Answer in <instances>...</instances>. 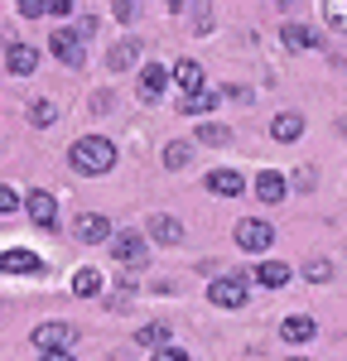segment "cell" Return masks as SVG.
<instances>
[{
    "label": "cell",
    "instance_id": "cell-1",
    "mask_svg": "<svg viewBox=\"0 0 347 361\" xmlns=\"http://www.w3.org/2000/svg\"><path fill=\"white\" fill-rule=\"evenodd\" d=\"M68 159H73V169L78 173H111V164H116V145L106 135H83L73 149H68Z\"/></svg>",
    "mask_w": 347,
    "mask_h": 361
},
{
    "label": "cell",
    "instance_id": "cell-2",
    "mask_svg": "<svg viewBox=\"0 0 347 361\" xmlns=\"http://www.w3.org/2000/svg\"><path fill=\"white\" fill-rule=\"evenodd\" d=\"M111 260H116V265H126V270H140L145 260H150L145 236H140V231H116V236H111Z\"/></svg>",
    "mask_w": 347,
    "mask_h": 361
},
{
    "label": "cell",
    "instance_id": "cell-3",
    "mask_svg": "<svg viewBox=\"0 0 347 361\" xmlns=\"http://www.w3.org/2000/svg\"><path fill=\"white\" fill-rule=\"evenodd\" d=\"M207 299L217 308H241L246 304V275H222L207 284Z\"/></svg>",
    "mask_w": 347,
    "mask_h": 361
},
{
    "label": "cell",
    "instance_id": "cell-4",
    "mask_svg": "<svg viewBox=\"0 0 347 361\" xmlns=\"http://www.w3.org/2000/svg\"><path fill=\"white\" fill-rule=\"evenodd\" d=\"M25 212H29L34 226H58V202H54V193H44V188H34V193L25 197Z\"/></svg>",
    "mask_w": 347,
    "mask_h": 361
},
{
    "label": "cell",
    "instance_id": "cell-5",
    "mask_svg": "<svg viewBox=\"0 0 347 361\" xmlns=\"http://www.w3.org/2000/svg\"><path fill=\"white\" fill-rule=\"evenodd\" d=\"M270 241H275L270 222H260V217H251V222H236V246H241V250H265Z\"/></svg>",
    "mask_w": 347,
    "mask_h": 361
},
{
    "label": "cell",
    "instance_id": "cell-6",
    "mask_svg": "<svg viewBox=\"0 0 347 361\" xmlns=\"http://www.w3.org/2000/svg\"><path fill=\"white\" fill-rule=\"evenodd\" d=\"M73 337H78V328H68V323H39V328H34V342H39L44 352H63Z\"/></svg>",
    "mask_w": 347,
    "mask_h": 361
},
{
    "label": "cell",
    "instance_id": "cell-7",
    "mask_svg": "<svg viewBox=\"0 0 347 361\" xmlns=\"http://www.w3.org/2000/svg\"><path fill=\"white\" fill-rule=\"evenodd\" d=\"M54 58H63L68 68L83 63V34L78 29H54Z\"/></svg>",
    "mask_w": 347,
    "mask_h": 361
},
{
    "label": "cell",
    "instance_id": "cell-8",
    "mask_svg": "<svg viewBox=\"0 0 347 361\" xmlns=\"http://www.w3.org/2000/svg\"><path fill=\"white\" fill-rule=\"evenodd\" d=\"M39 255L34 250H0V275H39Z\"/></svg>",
    "mask_w": 347,
    "mask_h": 361
},
{
    "label": "cell",
    "instance_id": "cell-9",
    "mask_svg": "<svg viewBox=\"0 0 347 361\" xmlns=\"http://www.w3.org/2000/svg\"><path fill=\"white\" fill-rule=\"evenodd\" d=\"M164 82H169L164 63H145V73H140V97L145 102H159V97H164Z\"/></svg>",
    "mask_w": 347,
    "mask_h": 361
},
{
    "label": "cell",
    "instance_id": "cell-10",
    "mask_svg": "<svg viewBox=\"0 0 347 361\" xmlns=\"http://www.w3.org/2000/svg\"><path fill=\"white\" fill-rule=\"evenodd\" d=\"M106 236H111V222H106L102 212H87V217H78V241L97 246V241H106Z\"/></svg>",
    "mask_w": 347,
    "mask_h": 361
},
{
    "label": "cell",
    "instance_id": "cell-11",
    "mask_svg": "<svg viewBox=\"0 0 347 361\" xmlns=\"http://www.w3.org/2000/svg\"><path fill=\"white\" fill-rule=\"evenodd\" d=\"M150 236H154L159 246H178V241H183V226H178V217L154 212V217H150Z\"/></svg>",
    "mask_w": 347,
    "mask_h": 361
},
{
    "label": "cell",
    "instance_id": "cell-12",
    "mask_svg": "<svg viewBox=\"0 0 347 361\" xmlns=\"http://www.w3.org/2000/svg\"><path fill=\"white\" fill-rule=\"evenodd\" d=\"M280 39H285V49H318L323 39H318V29L299 25V20H289L285 29H280Z\"/></svg>",
    "mask_w": 347,
    "mask_h": 361
},
{
    "label": "cell",
    "instance_id": "cell-13",
    "mask_svg": "<svg viewBox=\"0 0 347 361\" xmlns=\"http://www.w3.org/2000/svg\"><path fill=\"white\" fill-rule=\"evenodd\" d=\"M270 135L280 140V145L299 140V135H304V116H299V111H280L275 121H270Z\"/></svg>",
    "mask_w": 347,
    "mask_h": 361
},
{
    "label": "cell",
    "instance_id": "cell-14",
    "mask_svg": "<svg viewBox=\"0 0 347 361\" xmlns=\"http://www.w3.org/2000/svg\"><path fill=\"white\" fill-rule=\"evenodd\" d=\"M5 63H10V73H20V78H25V73L39 68V54H34L29 44H10V49H5Z\"/></svg>",
    "mask_w": 347,
    "mask_h": 361
},
{
    "label": "cell",
    "instance_id": "cell-15",
    "mask_svg": "<svg viewBox=\"0 0 347 361\" xmlns=\"http://www.w3.org/2000/svg\"><path fill=\"white\" fill-rule=\"evenodd\" d=\"M314 333H318V323L309 318V313H294V318H285V328H280L285 342H309Z\"/></svg>",
    "mask_w": 347,
    "mask_h": 361
},
{
    "label": "cell",
    "instance_id": "cell-16",
    "mask_svg": "<svg viewBox=\"0 0 347 361\" xmlns=\"http://www.w3.org/2000/svg\"><path fill=\"white\" fill-rule=\"evenodd\" d=\"M207 188L222 193V197H236L246 183H241V173H231V169H212V173H207Z\"/></svg>",
    "mask_w": 347,
    "mask_h": 361
},
{
    "label": "cell",
    "instance_id": "cell-17",
    "mask_svg": "<svg viewBox=\"0 0 347 361\" xmlns=\"http://www.w3.org/2000/svg\"><path fill=\"white\" fill-rule=\"evenodd\" d=\"M222 97L217 92H183V102H178V111L183 116H202V111H212Z\"/></svg>",
    "mask_w": 347,
    "mask_h": 361
},
{
    "label": "cell",
    "instance_id": "cell-18",
    "mask_svg": "<svg viewBox=\"0 0 347 361\" xmlns=\"http://www.w3.org/2000/svg\"><path fill=\"white\" fill-rule=\"evenodd\" d=\"M256 197L260 202H280V197H285V178H280L275 169H265V173L256 178Z\"/></svg>",
    "mask_w": 347,
    "mask_h": 361
},
{
    "label": "cell",
    "instance_id": "cell-19",
    "mask_svg": "<svg viewBox=\"0 0 347 361\" xmlns=\"http://www.w3.org/2000/svg\"><path fill=\"white\" fill-rule=\"evenodd\" d=\"M73 294H78V299H97V294H102V275H97L92 265H83V270L73 275Z\"/></svg>",
    "mask_w": 347,
    "mask_h": 361
},
{
    "label": "cell",
    "instance_id": "cell-20",
    "mask_svg": "<svg viewBox=\"0 0 347 361\" xmlns=\"http://www.w3.org/2000/svg\"><path fill=\"white\" fill-rule=\"evenodd\" d=\"M256 279H260V284H270V289H285V284H289V265H285V260H265V265L256 270Z\"/></svg>",
    "mask_w": 347,
    "mask_h": 361
},
{
    "label": "cell",
    "instance_id": "cell-21",
    "mask_svg": "<svg viewBox=\"0 0 347 361\" xmlns=\"http://www.w3.org/2000/svg\"><path fill=\"white\" fill-rule=\"evenodd\" d=\"M174 78H178V87H183V92H202V68L193 63V58H183V63L174 68Z\"/></svg>",
    "mask_w": 347,
    "mask_h": 361
},
{
    "label": "cell",
    "instance_id": "cell-22",
    "mask_svg": "<svg viewBox=\"0 0 347 361\" xmlns=\"http://www.w3.org/2000/svg\"><path fill=\"white\" fill-rule=\"evenodd\" d=\"M145 342V347H154V352H164L169 347V323H145L140 333H135Z\"/></svg>",
    "mask_w": 347,
    "mask_h": 361
},
{
    "label": "cell",
    "instance_id": "cell-23",
    "mask_svg": "<svg viewBox=\"0 0 347 361\" xmlns=\"http://www.w3.org/2000/svg\"><path fill=\"white\" fill-rule=\"evenodd\" d=\"M54 102L49 97H29V126H54Z\"/></svg>",
    "mask_w": 347,
    "mask_h": 361
},
{
    "label": "cell",
    "instance_id": "cell-24",
    "mask_svg": "<svg viewBox=\"0 0 347 361\" xmlns=\"http://www.w3.org/2000/svg\"><path fill=\"white\" fill-rule=\"evenodd\" d=\"M135 58H140V49H135V44H116V49H111V58H106V63H111L116 73H126V68H130Z\"/></svg>",
    "mask_w": 347,
    "mask_h": 361
},
{
    "label": "cell",
    "instance_id": "cell-25",
    "mask_svg": "<svg viewBox=\"0 0 347 361\" xmlns=\"http://www.w3.org/2000/svg\"><path fill=\"white\" fill-rule=\"evenodd\" d=\"M323 15H328V25L338 29V34H347V0H328Z\"/></svg>",
    "mask_w": 347,
    "mask_h": 361
},
{
    "label": "cell",
    "instance_id": "cell-26",
    "mask_svg": "<svg viewBox=\"0 0 347 361\" xmlns=\"http://www.w3.org/2000/svg\"><path fill=\"white\" fill-rule=\"evenodd\" d=\"M183 164H188V145H183V140L164 145V169H183Z\"/></svg>",
    "mask_w": 347,
    "mask_h": 361
},
{
    "label": "cell",
    "instance_id": "cell-27",
    "mask_svg": "<svg viewBox=\"0 0 347 361\" xmlns=\"http://www.w3.org/2000/svg\"><path fill=\"white\" fill-rule=\"evenodd\" d=\"M198 140H202V145H227L231 130H227V126H217V121H207V126L198 130Z\"/></svg>",
    "mask_w": 347,
    "mask_h": 361
},
{
    "label": "cell",
    "instance_id": "cell-28",
    "mask_svg": "<svg viewBox=\"0 0 347 361\" xmlns=\"http://www.w3.org/2000/svg\"><path fill=\"white\" fill-rule=\"evenodd\" d=\"M304 275H309V284H328V279H333V265H328V260H309Z\"/></svg>",
    "mask_w": 347,
    "mask_h": 361
},
{
    "label": "cell",
    "instance_id": "cell-29",
    "mask_svg": "<svg viewBox=\"0 0 347 361\" xmlns=\"http://www.w3.org/2000/svg\"><path fill=\"white\" fill-rule=\"evenodd\" d=\"M20 15L39 20V15H49V5H44V0H20Z\"/></svg>",
    "mask_w": 347,
    "mask_h": 361
},
{
    "label": "cell",
    "instance_id": "cell-30",
    "mask_svg": "<svg viewBox=\"0 0 347 361\" xmlns=\"http://www.w3.org/2000/svg\"><path fill=\"white\" fill-rule=\"evenodd\" d=\"M111 15H116V20H135V5H126V0H116V5H111Z\"/></svg>",
    "mask_w": 347,
    "mask_h": 361
},
{
    "label": "cell",
    "instance_id": "cell-31",
    "mask_svg": "<svg viewBox=\"0 0 347 361\" xmlns=\"http://www.w3.org/2000/svg\"><path fill=\"white\" fill-rule=\"evenodd\" d=\"M154 361H188V352H178V347H164V352H154Z\"/></svg>",
    "mask_w": 347,
    "mask_h": 361
},
{
    "label": "cell",
    "instance_id": "cell-32",
    "mask_svg": "<svg viewBox=\"0 0 347 361\" xmlns=\"http://www.w3.org/2000/svg\"><path fill=\"white\" fill-rule=\"evenodd\" d=\"M0 212H15V188L0 183Z\"/></svg>",
    "mask_w": 347,
    "mask_h": 361
},
{
    "label": "cell",
    "instance_id": "cell-33",
    "mask_svg": "<svg viewBox=\"0 0 347 361\" xmlns=\"http://www.w3.org/2000/svg\"><path fill=\"white\" fill-rule=\"evenodd\" d=\"M39 361H73V357H68V352H44Z\"/></svg>",
    "mask_w": 347,
    "mask_h": 361
},
{
    "label": "cell",
    "instance_id": "cell-34",
    "mask_svg": "<svg viewBox=\"0 0 347 361\" xmlns=\"http://www.w3.org/2000/svg\"><path fill=\"white\" fill-rule=\"evenodd\" d=\"M289 361H309V357H289Z\"/></svg>",
    "mask_w": 347,
    "mask_h": 361
}]
</instances>
